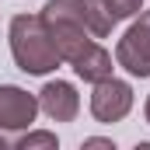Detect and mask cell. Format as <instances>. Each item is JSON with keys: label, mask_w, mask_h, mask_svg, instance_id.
I'll return each instance as SVG.
<instances>
[{"label": "cell", "mask_w": 150, "mask_h": 150, "mask_svg": "<svg viewBox=\"0 0 150 150\" xmlns=\"http://www.w3.org/2000/svg\"><path fill=\"white\" fill-rule=\"evenodd\" d=\"M7 38H11V56H14L21 74L45 77L63 63L59 49L52 45V35H49L45 21L38 14H14L11 28H7Z\"/></svg>", "instance_id": "1"}, {"label": "cell", "mask_w": 150, "mask_h": 150, "mask_svg": "<svg viewBox=\"0 0 150 150\" xmlns=\"http://www.w3.org/2000/svg\"><path fill=\"white\" fill-rule=\"evenodd\" d=\"M38 18L45 21V28L52 35V45L59 49L63 63H74L94 42V35L87 32V21H84V0H45Z\"/></svg>", "instance_id": "2"}, {"label": "cell", "mask_w": 150, "mask_h": 150, "mask_svg": "<svg viewBox=\"0 0 150 150\" xmlns=\"http://www.w3.org/2000/svg\"><path fill=\"white\" fill-rule=\"evenodd\" d=\"M38 115V94H28L18 84H0V150L14 147L21 133L32 129Z\"/></svg>", "instance_id": "3"}, {"label": "cell", "mask_w": 150, "mask_h": 150, "mask_svg": "<svg viewBox=\"0 0 150 150\" xmlns=\"http://www.w3.org/2000/svg\"><path fill=\"white\" fill-rule=\"evenodd\" d=\"M115 63L129 77H150V11H143L115 45Z\"/></svg>", "instance_id": "4"}, {"label": "cell", "mask_w": 150, "mask_h": 150, "mask_svg": "<svg viewBox=\"0 0 150 150\" xmlns=\"http://www.w3.org/2000/svg\"><path fill=\"white\" fill-rule=\"evenodd\" d=\"M133 112V84L119 80V77H105L94 84L91 91V115L98 122H122Z\"/></svg>", "instance_id": "5"}, {"label": "cell", "mask_w": 150, "mask_h": 150, "mask_svg": "<svg viewBox=\"0 0 150 150\" xmlns=\"http://www.w3.org/2000/svg\"><path fill=\"white\" fill-rule=\"evenodd\" d=\"M38 112H45L52 122H74L80 112V94L70 80H45L38 91Z\"/></svg>", "instance_id": "6"}, {"label": "cell", "mask_w": 150, "mask_h": 150, "mask_svg": "<svg viewBox=\"0 0 150 150\" xmlns=\"http://www.w3.org/2000/svg\"><path fill=\"white\" fill-rule=\"evenodd\" d=\"M70 67H74V74L80 77V80H87V84H98V80L112 77V70H115L112 67V52H108L105 45H98V42H91Z\"/></svg>", "instance_id": "7"}, {"label": "cell", "mask_w": 150, "mask_h": 150, "mask_svg": "<svg viewBox=\"0 0 150 150\" xmlns=\"http://www.w3.org/2000/svg\"><path fill=\"white\" fill-rule=\"evenodd\" d=\"M84 21H87V32H91L94 38H108L112 28L119 25V21L112 18V11H108L105 0H84Z\"/></svg>", "instance_id": "8"}, {"label": "cell", "mask_w": 150, "mask_h": 150, "mask_svg": "<svg viewBox=\"0 0 150 150\" xmlns=\"http://www.w3.org/2000/svg\"><path fill=\"white\" fill-rule=\"evenodd\" d=\"M14 147L18 150H56L59 140H56V133H49V129H28V133L18 136Z\"/></svg>", "instance_id": "9"}, {"label": "cell", "mask_w": 150, "mask_h": 150, "mask_svg": "<svg viewBox=\"0 0 150 150\" xmlns=\"http://www.w3.org/2000/svg\"><path fill=\"white\" fill-rule=\"evenodd\" d=\"M108 4V11H112L115 21H126V18H136L140 11H143V0H105Z\"/></svg>", "instance_id": "10"}, {"label": "cell", "mask_w": 150, "mask_h": 150, "mask_svg": "<svg viewBox=\"0 0 150 150\" xmlns=\"http://www.w3.org/2000/svg\"><path fill=\"white\" fill-rule=\"evenodd\" d=\"M84 147H101V150H115V143H112V140H101V136H87V140H84Z\"/></svg>", "instance_id": "11"}, {"label": "cell", "mask_w": 150, "mask_h": 150, "mask_svg": "<svg viewBox=\"0 0 150 150\" xmlns=\"http://www.w3.org/2000/svg\"><path fill=\"white\" fill-rule=\"evenodd\" d=\"M143 115H147V126H150V94H147V105H143Z\"/></svg>", "instance_id": "12"}]
</instances>
